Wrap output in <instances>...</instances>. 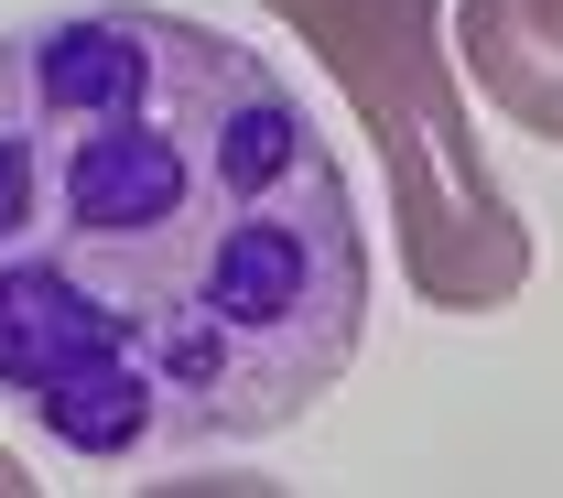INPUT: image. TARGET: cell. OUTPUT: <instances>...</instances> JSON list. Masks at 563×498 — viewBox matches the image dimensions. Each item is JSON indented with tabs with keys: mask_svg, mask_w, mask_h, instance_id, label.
<instances>
[{
	"mask_svg": "<svg viewBox=\"0 0 563 498\" xmlns=\"http://www.w3.org/2000/svg\"><path fill=\"white\" fill-rule=\"evenodd\" d=\"M368 336V217L292 76L163 0L0 33V401L76 466L292 433Z\"/></svg>",
	"mask_w": 563,
	"mask_h": 498,
	"instance_id": "obj_1",
	"label": "cell"
},
{
	"mask_svg": "<svg viewBox=\"0 0 563 498\" xmlns=\"http://www.w3.org/2000/svg\"><path fill=\"white\" fill-rule=\"evenodd\" d=\"M303 33V55L347 87L357 131L390 174V250L433 314H498L531 283V217L477 152L466 55L444 33V0H261Z\"/></svg>",
	"mask_w": 563,
	"mask_h": 498,
	"instance_id": "obj_2",
	"label": "cell"
},
{
	"mask_svg": "<svg viewBox=\"0 0 563 498\" xmlns=\"http://www.w3.org/2000/svg\"><path fill=\"white\" fill-rule=\"evenodd\" d=\"M455 55L509 131L563 152V0H455Z\"/></svg>",
	"mask_w": 563,
	"mask_h": 498,
	"instance_id": "obj_3",
	"label": "cell"
},
{
	"mask_svg": "<svg viewBox=\"0 0 563 498\" xmlns=\"http://www.w3.org/2000/svg\"><path fill=\"white\" fill-rule=\"evenodd\" d=\"M22 488H33V477H22V455L0 444V498H22Z\"/></svg>",
	"mask_w": 563,
	"mask_h": 498,
	"instance_id": "obj_4",
	"label": "cell"
}]
</instances>
